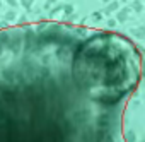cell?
<instances>
[{
    "instance_id": "1",
    "label": "cell",
    "mask_w": 145,
    "mask_h": 142,
    "mask_svg": "<svg viewBox=\"0 0 145 142\" xmlns=\"http://www.w3.org/2000/svg\"><path fill=\"white\" fill-rule=\"evenodd\" d=\"M142 57L123 34L65 22L0 29V142H128Z\"/></svg>"
}]
</instances>
